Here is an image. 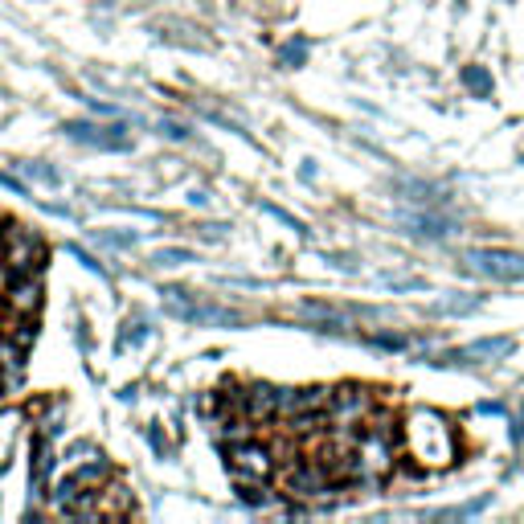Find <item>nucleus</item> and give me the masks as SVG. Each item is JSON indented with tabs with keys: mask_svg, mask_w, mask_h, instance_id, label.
Masks as SVG:
<instances>
[{
	"mask_svg": "<svg viewBox=\"0 0 524 524\" xmlns=\"http://www.w3.org/2000/svg\"><path fill=\"white\" fill-rule=\"evenodd\" d=\"M463 86H467L471 95L488 98V95H492V74H488L483 66H467V70H463Z\"/></svg>",
	"mask_w": 524,
	"mask_h": 524,
	"instance_id": "19",
	"label": "nucleus"
},
{
	"mask_svg": "<svg viewBox=\"0 0 524 524\" xmlns=\"http://www.w3.org/2000/svg\"><path fill=\"white\" fill-rule=\"evenodd\" d=\"M369 414H373V397H369V389H361V386H336L332 389L328 422L340 430V434H356V430L369 422Z\"/></svg>",
	"mask_w": 524,
	"mask_h": 524,
	"instance_id": "4",
	"label": "nucleus"
},
{
	"mask_svg": "<svg viewBox=\"0 0 524 524\" xmlns=\"http://www.w3.org/2000/svg\"><path fill=\"white\" fill-rule=\"evenodd\" d=\"M242 418L250 422H275L278 418V389L267 381H254V386L242 389Z\"/></svg>",
	"mask_w": 524,
	"mask_h": 524,
	"instance_id": "11",
	"label": "nucleus"
},
{
	"mask_svg": "<svg viewBox=\"0 0 524 524\" xmlns=\"http://www.w3.org/2000/svg\"><path fill=\"white\" fill-rule=\"evenodd\" d=\"M25 353H29V348H21L9 332H0V373H21V369H25Z\"/></svg>",
	"mask_w": 524,
	"mask_h": 524,
	"instance_id": "17",
	"label": "nucleus"
},
{
	"mask_svg": "<svg viewBox=\"0 0 524 524\" xmlns=\"http://www.w3.org/2000/svg\"><path fill=\"white\" fill-rule=\"evenodd\" d=\"M164 303L172 316H181L184 324H217V328H238L242 316L234 308H217V303H197V295H189L184 287H164Z\"/></svg>",
	"mask_w": 524,
	"mask_h": 524,
	"instance_id": "3",
	"label": "nucleus"
},
{
	"mask_svg": "<svg viewBox=\"0 0 524 524\" xmlns=\"http://www.w3.org/2000/svg\"><path fill=\"white\" fill-rule=\"evenodd\" d=\"M54 471V447H50V434H37V447H33V488H42Z\"/></svg>",
	"mask_w": 524,
	"mask_h": 524,
	"instance_id": "16",
	"label": "nucleus"
},
{
	"mask_svg": "<svg viewBox=\"0 0 524 524\" xmlns=\"http://www.w3.org/2000/svg\"><path fill=\"white\" fill-rule=\"evenodd\" d=\"M278 467V455L275 447L267 442H254V439H242L230 447V471L234 475H250V480H270Z\"/></svg>",
	"mask_w": 524,
	"mask_h": 524,
	"instance_id": "8",
	"label": "nucleus"
},
{
	"mask_svg": "<svg viewBox=\"0 0 524 524\" xmlns=\"http://www.w3.org/2000/svg\"><path fill=\"white\" fill-rule=\"evenodd\" d=\"M520 426H524V402H520Z\"/></svg>",
	"mask_w": 524,
	"mask_h": 524,
	"instance_id": "26",
	"label": "nucleus"
},
{
	"mask_svg": "<svg viewBox=\"0 0 524 524\" xmlns=\"http://www.w3.org/2000/svg\"><path fill=\"white\" fill-rule=\"evenodd\" d=\"M512 348H516L512 336H483V340L463 344V348L447 353L442 361H434V364H496V361H508Z\"/></svg>",
	"mask_w": 524,
	"mask_h": 524,
	"instance_id": "10",
	"label": "nucleus"
},
{
	"mask_svg": "<svg viewBox=\"0 0 524 524\" xmlns=\"http://www.w3.org/2000/svg\"><path fill=\"white\" fill-rule=\"evenodd\" d=\"M373 344H381V348H410V336H397V332H377Z\"/></svg>",
	"mask_w": 524,
	"mask_h": 524,
	"instance_id": "24",
	"label": "nucleus"
},
{
	"mask_svg": "<svg viewBox=\"0 0 524 524\" xmlns=\"http://www.w3.org/2000/svg\"><path fill=\"white\" fill-rule=\"evenodd\" d=\"M21 172L33 176V181H42V184H58V172L45 168V164H21Z\"/></svg>",
	"mask_w": 524,
	"mask_h": 524,
	"instance_id": "23",
	"label": "nucleus"
},
{
	"mask_svg": "<svg viewBox=\"0 0 524 524\" xmlns=\"http://www.w3.org/2000/svg\"><path fill=\"white\" fill-rule=\"evenodd\" d=\"M467 267L483 278H496V283H516V278H524V254L480 246V250H467Z\"/></svg>",
	"mask_w": 524,
	"mask_h": 524,
	"instance_id": "6",
	"label": "nucleus"
},
{
	"mask_svg": "<svg viewBox=\"0 0 524 524\" xmlns=\"http://www.w3.org/2000/svg\"><path fill=\"white\" fill-rule=\"evenodd\" d=\"M402 225H406V234L430 238V242H439V238H450V234H455V222H450V217L426 214V209H418V214H402Z\"/></svg>",
	"mask_w": 524,
	"mask_h": 524,
	"instance_id": "12",
	"label": "nucleus"
},
{
	"mask_svg": "<svg viewBox=\"0 0 524 524\" xmlns=\"http://www.w3.org/2000/svg\"><path fill=\"white\" fill-rule=\"evenodd\" d=\"M74 480L82 483V488H90V492H98V488H103V483L111 480V463L103 459V455H90V459H82V463H78Z\"/></svg>",
	"mask_w": 524,
	"mask_h": 524,
	"instance_id": "14",
	"label": "nucleus"
},
{
	"mask_svg": "<svg viewBox=\"0 0 524 524\" xmlns=\"http://www.w3.org/2000/svg\"><path fill=\"white\" fill-rule=\"evenodd\" d=\"M82 492H90V488H82V483H78L74 475H70V480H62V483L54 488V508L66 516V512H70V508H74L78 500H82Z\"/></svg>",
	"mask_w": 524,
	"mask_h": 524,
	"instance_id": "18",
	"label": "nucleus"
},
{
	"mask_svg": "<svg viewBox=\"0 0 524 524\" xmlns=\"http://www.w3.org/2000/svg\"><path fill=\"white\" fill-rule=\"evenodd\" d=\"M283 488H287V496H295V500H320V496H328L332 488H336V480L328 475L324 463L291 459L287 467H283Z\"/></svg>",
	"mask_w": 524,
	"mask_h": 524,
	"instance_id": "5",
	"label": "nucleus"
},
{
	"mask_svg": "<svg viewBox=\"0 0 524 524\" xmlns=\"http://www.w3.org/2000/svg\"><path fill=\"white\" fill-rule=\"evenodd\" d=\"M402 450L422 471H447L459 459V434L442 410L418 406L402 418Z\"/></svg>",
	"mask_w": 524,
	"mask_h": 524,
	"instance_id": "1",
	"label": "nucleus"
},
{
	"mask_svg": "<svg viewBox=\"0 0 524 524\" xmlns=\"http://www.w3.org/2000/svg\"><path fill=\"white\" fill-rule=\"evenodd\" d=\"M152 262H156V267H184V262H197V254L193 250H181V246H164L152 254Z\"/></svg>",
	"mask_w": 524,
	"mask_h": 524,
	"instance_id": "20",
	"label": "nucleus"
},
{
	"mask_svg": "<svg viewBox=\"0 0 524 524\" xmlns=\"http://www.w3.org/2000/svg\"><path fill=\"white\" fill-rule=\"evenodd\" d=\"M98 516H107V520L111 516H136V500L123 483H115V475L98 488Z\"/></svg>",
	"mask_w": 524,
	"mask_h": 524,
	"instance_id": "13",
	"label": "nucleus"
},
{
	"mask_svg": "<svg viewBox=\"0 0 524 524\" xmlns=\"http://www.w3.org/2000/svg\"><path fill=\"white\" fill-rule=\"evenodd\" d=\"M160 136H168V139H189V128H184V123H176V119H164L160 123Z\"/></svg>",
	"mask_w": 524,
	"mask_h": 524,
	"instance_id": "25",
	"label": "nucleus"
},
{
	"mask_svg": "<svg viewBox=\"0 0 524 524\" xmlns=\"http://www.w3.org/2000/svg\"><path fill=\"white\" fill-rule=\"evenodd\" d=\"M66 136L86 148H103V152H128L131 148V131L123 123H95V119H74L66 123Z\"/></svg>",
	"mask_w": 524,
	"mask_h": 524,
	"instance_id": "7",
	"label": "nucleus"
},
{
	"mask_svg": "<svg viewBox=\"0 0 524 524\" xmlns=\"http://www.w3.org/2000/svg\"><path fill=\"white\" fill-rule=\"evenodd\" d=\"M4 303V316H21V320H37V311L45 303L42 291V275H12V283L0 295Z\"/></svg>",
	"mask_w": 524,
	"mask_h": 524,
	"instance_id": "9",
	"label": "nucleus"
},
{
	"mask_svg": "<svg viewBox=\"0 0 524 524\" xmlns=\"http://www.w3.org/2000/svg\"><path fill=\"white\" fill-rule=\"evenodd\" d=\"M278 58H283V66H303L308 62V42H287Z\"/></svg>",
	"mask_w": 524,
	"mask_h": 524,
	"instance_id": "22",
	"label": "nucleus"
},
{
	"mask_svg": "<svg viewBox=\"0 0 524 524\" xmlns=\"http://www.w3.org/2000/svg\"><path fill=\"white\" fill-rule=\"evenodd\" d=\"M234 480H238V500L246 504V508H267V504L275 500L267 480H250V475H234Z\"/></svg>",
	"mask_w": 524,
	"mask_h": 524,
	"instance_id": "15",
	"label": "nucleus"
},
{
	"mask_svg": "<svg viewBox=\"0 0 524 524\" xmlns=\"http://www.w3.org/2000/svg\"><path fill=\"white\" fill-rule=\"evenodd\" d=\"M475 308H480V300H442V303H434L439 316H463V311H475Z\"/></svg>",
	"mask_w": 524,
	"mask_h": 524,
	"instance_id": "21",
	"label": "nucleus"
},
{
	"mask_svg": "<svg viewBox=\"0 0 524 524\" xmlns=\"http://www.w3.org/2000/svg\"><path fill=\"white\" fill-rule=\"evenodd\" d=\"M45 258H50V250H45V238L33 230V225L25 222H4V230H0V262H4V270L9 275H42Z\"/></svg>",
	"mask_w": 524,
	"mask_h": 524,
	"instance_id": "2",
	"label": "nucleus"
}]
</instances>
